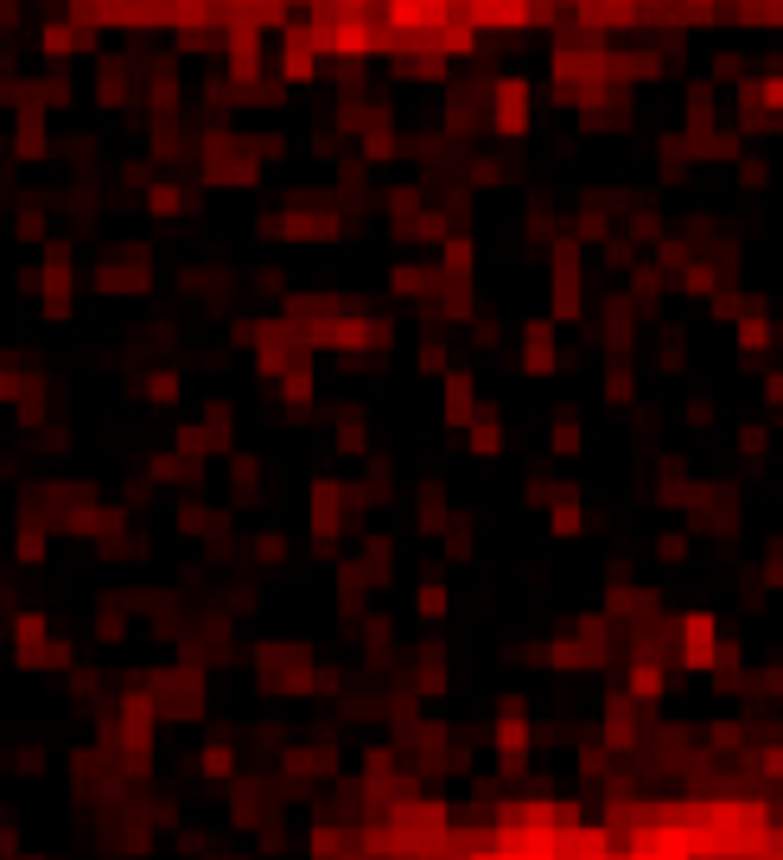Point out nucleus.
<instances>
[{"instance_id":"nucleus-1","label":"nucleus","mask_w":783,"mask_h":860,"mask_svg":"<svg viewBox=\"0 0 783 860\" xmlns=\"http://www.w3.org/2000/svg\"><path fill=\"white\" fill-rule=\"evenodd\" d=\"M255 676L268 695H312V650L306 644H261L255 650Z\"/></svg>"},{"instance_id":"nucleus-2","label":"nucleus","mask_w":783,"mask_h":860,"mask_svg":"<svg viewBox=\"0 0 783 860\" xmlns=\"http://www.w3.org/2000/svg\"><path fill=\"white\" fill-rule=\"evenodd\" d=\"M306 510H312V548H319V555H338L344 516H351V491H344L338 478H312V485H306Z\"/></svg>"},{"instance_id":"nucleus-3","label":"nucleus","mask_w":783,"mask_h":860,"mask_svg":"<svg viewBox=\"0 0 783 860\" xmlns=\"http://www.w3.org/2000/svg\"><path fill=\"white\" fill-rule=\"evenodd\" d=\"M261 236L268 243H338V211H306V204H293V211H268L261 217Z\"/></svg>"},{"instance_id":"nucleus-4","label":"nucleus","mask_w":783,"mask_h":860,"mask_svg":"<svg viewBox=\"0 0 783 860\" xmlns=\"http://www.w3.org/2000/svg\"><path fill=\"white\" fill-rule=\"evenodd\" d=\"M13 663L20 669H71V644H51L45 612H20L13 618Z\"/></svg>"},{"instance_id":"nucleus-5","label":"nucleus","mask_w":783,"mask_h":860,"mask_svg":"<svg viewBox=\"0 0 783 860\" xmlns=\"http://www.w3.org/2000/svg\"><path fill=\"white\" fill-rule=\"evenodd\" d=\"M230 421H236V408L230 402H211V408H204V421H185L172 446H179L185 459H230L236 453V446H230Z\"/></svg>"},{"instance_id":"nucleus-6","label":"nucleus","mask_w":783,"mask_h":860,"mask_svg":"<svg viewBox=\"0 0 783 860\" xmlns=\"http://www.w3.org/2000/svg\"><path fill=\"white\" fill-rule=\"evenodd\" d=\"M71 294H77V255H71V243H45V262H39V306H45V319H71Z\"/></svg>"},{"instance_id":"nucleus-7","label":"nucleus","mask_w":783,"mask_h":860,"mask_svg":"<svg viewBox=\"0 0 783 860\" xmlns=\"http://www.w3.org/2000/svg\"><path fill=\"white\" fill-rule=\"evenodd\" d=\"M147 281H153L147 249H109V255H96V287H102V294H141Z\"/></svg>"},{"instance_id":"nucleus-8","label":"nucleus","mask_w":783,"mask_h":860,"mask_svg":"<svg viewBox=\"0 0 783 860\" xmlns=\"http://www.w3.org/2000/svg\"><path fill=\"white\" fill-rule=\"evenodd\" d=\"M51 153V122L39 102H20V115H13V160H45Z\"/></svg>"},{"instance_id":"nucleus-9","label":"nucleus","mask_w":783,"mask_h":860,"mask_svg":"<svg viewBox=\"0 0 783 860\" xmlns=\"http://www.w3.org/2000/svg\"><path fill=\"white\" fill-rule=\"evenodd\" d=\"M440 415H446V427H472V415H478V402H472V376L465 370H446V395H440Z\"/></svg>"},{"instance_id":"nucleus-10","label":"nucleus","mask_w":783,"mask_h":860,"mask_svg":"<svg viewBox=\"0 0 783 860\" xmlns=\"http://www.w3.org/2000/svg\"><path fill=\"white\" fill-rule=\"evenodd\" d=\"M312 71H319V51H312L306 26L287 32V51H281V83H312Z\"/></svg>"},{"instance_id":"nucleus-11","label":"nucleus","mask_w":783,"mask_h":860,"mask_svg":"<svg viewBox=\"0 0 783 860\" xmlns=\"http://www.w3.org/2000/svg\"><path fill=\"white\" fill-rule=\"evenodd\" d=\"M13 555H20L26 567H39V561L51 555V516L20 510V542H13Z\"/></svg>"},{"instance_id":"nucleus-12","label":"nucleus","mask_w":783,"mask_h":860,"mask_svg":"<svg viewBox=\"0 0 783 860\" xmlns=\"http://www.w3.org/2000/svg\"><path fill=\"white\" fill-rule=\"evenodd\" d=\"M363 599H370V580H363L357 561H338V625H357Z\"/></svg>"},{"instance_id":"nucleus-13","label":"nucleus","mask_w":783,"mask_h":860,"mask_svg":"<svg viewBox=\"0 0 783 860\" xmlns=\"http://www.w3.org/2000/svg\"><path fill=\"white\" fill-rule=\"evenodd\" d=\"M198 466H204V459H185L179 446H172V453L147 459V478H153V485H179V491H191V485H198Z\"/></svg>"},{"instance_id":"nucleus-14","label":"nucleus","mask_w":783,"mask_h":860,"mask_svg":"<svg viewBox=\"0 0 783 860\" xmlns=\"http://www.w3.org/2000/svg\"><path fill=\"white\" fill-rule=\"evenodd\" d=\"M255 71H261V32L255 26H236L230 32V77L236 83H255Z\"/></svg>"},{"instance_id":"nucleus-15","label":"nucleus","mask_w":783,"mask_h":860,"mask_svg":"<svg viewBox=\"0 0 783 860\" xmlns=\"http://www.w3.org/2000/svg\"><path fill=\"white\" fill-rule=\"evenodd\" d=\"M255 497H261V459L230 453V504H236V510H249Z\"/></svg>"},{"instance_id":"nucleus-16","label":"nucleus","mask_w":783,"mask_h":860,"mask_svg":"<svg viewBox=\"0 0 783 860\" xmlns=\"http://www.w3.org/2000/svg\"><path fill=\"white\" fill-rule=\"evenodd\" d=\"M281 395H287V415H293V421L312 408V357H300V364L281 376Z\"/></svg>"},{"instance_id":"nucleus-17","label":"nucleus","mask_w":783,"mask_h":860,"mask_svg":"<svg viewBox=\"0 0 783 860\" xmlns=\"http://www.w3.org/2000/svg\"><path fill=\"white\" fill-rule=\"evenodd\" d=\"M522 122H529V90H522V83H503L497 90V128L522 134Z\"/></svg>"},{"instance_id":"nucleus-18","label":"nucleus","mask_w":783,"mask_h":860,"mask_svg":"<svg viewBox=\"0 0 783 860\" xmlns=\"http://www.w3.org/2000/svg\"><path fill=\"white\" fill-rule=\"evenodd\" d=\"M554 313L573 319L580 313V281H573V249H561V262H554Z\"/></svg>"},{"instance_id":"nucleus-19","label":"nucleus","mask_w":783,"mask_h":860,"mask_svg":"<svg viewBox=\"0 0 783 860\" xmlns=\"http://www.w3.org/2000/svg\"><path fill=\"white\" fill-rule=\"evenodd\" d=\"M389 561H395V542L389 536H370V548H363V580H370V587H389Z\"/></svg>"},{"instance_id":"nucleus-20","label":"nucleus","mask_w":783,"mask_h":860,"mask_svg":"<svg viewBox=\"0 0 783 860\" xmlns=\"http://www.w3.org/2000/svg\"><path fill=\"white\" fill-rule=\"evenodd\" d=\"M96 102H109V109L128 102V64H121V58H109V64L96 71Z\"/></svg>"},{"instance_id":"nucleus-21","label":"nucleus","mask_w":783,"mask_h":860,"mask_svg":"<svg viewBox=\"0 0 783 860\" xmlns=\"http://www.w3.org/2000/svg\"><path fill=\"white\" fill-rule=\"evenodd\" d=\"M96 638H102V644H121V638H128V606H121V599H96Z\"/></svg>"},{"instance_id":"nucleus-22","label":"nucleus","mask_w":783,"mask_h":860,"mask_svg":"<svg viewBox=\"0 0 783 860\" xmlns=\"http://www.w3.org/2000/svg\"><path fill=\"white\" fill-rule=\"evenodd\" d=\"M522 364H529L535 376L554 370V325H529V344H522Z\"/></svg>"},{"instance_id":"nucleus-23","label":"nucleus","mask_w":783,"mask_h":860,"mask_svg":"<svg viewBox=\"0 0 783 860\" xmlns=\"http://www.w3.org/2000/svg\"><path fill=\"white\" fill-rule=\"evenodd\" d=\"M141 402L172 408V402H179V370H147V376H141Z\"/></svg>"},{"instance_id":"nucleus-24","label":"nucleus","mask_w":783,"mask_h":860,"mask_svg":"<svg viewBox=\"0 0 783 860\" xmlns=\"http://www.w3.org/2000/svg\"><path fill=\"white\" fill-rule=\"evenodd\" d=\"M433 281H446V274H433V268H414V262H402V268L389 274V287H395V294H414V300H421V294H433Z\"/></svg>"},{"instance_id":"nucleus-25","label":"nucleus","mask_w":783,"mask_h":860,"mask_svg":"<svg viewBox=\"0 0 783 860\" xmlns=\"http://www.w3.org/2000/svg\"><path fill=\"white\" fill-rule=\"evenodd\" d=\"M77 45H83V32H77L71 20H58V26H45V32H39V51H45V58H71Z\"/></svg>"},{"instance_id":"nucleus-26","label":"nucleus","mask_w":783,"mask_h":860,"mask_svg":"<svg viewBox=\"0 0 783 860\" xmlns=\"http://www.w3.org/2000/svg\"><path fill=\"white\" fill-rule=\"evenodd\" d=\"M338 453H344V459H363V453H370V421H363V415H344V421H338Z\"/></svg>"},{"instance_id":"nucleus-27","label":"nucleus","mask_w":783,"mask_h":860,"mask_svg":"<svg viewBox=\"0 0 783 860\" xmlns=\"http://www.w3.org/2000/svg\"><path fill=\"white\" fill-rule=\"evenodd\" d=\"M147 211H153V217H179V211H185V192H179L172 179H153V185H147Z\"/></svg>"},{"instance_id":"nucleus-28","label":"nucleus","mask_w":783,"mask_h":860,"mask_svg":"<svg viewBox=\"0 0 783 860\" xmlns=\"http://www.w3.org/2000/svg\"><path fill=\"white\" fill-rule=\"evenodd\" d=\"M440 536H446V555H452V561H465V555H472V516H446Z\"/></svg>"},{"instance_id":"nucleus-29","label":"nucleus","mask_w":783,"mask_h":860,"mask_svg":"<svg viewBox=\"0 0 783 860\" xmlns=\"http://www.w3.org/2000/svg\"><path fill=\"white\" fill-rule=\"evenodd\" d=\"M20 243H51V217H45V204H20Z\"/></svg>"},{"instance_id":"nucleus-30","label":"nucleus","mask_w":783,"mask_h":860,"mask_svg":"<svg viewBox=\"0 0 783 860\" xmlns=\"http://www.w3.org/2000/svg\"><path fill=\"white\" fill-rule=\"evenodd\" d=\"M414 523H421V536L446 529V497H440V485H427V491H421V516H414Z\"/></svg>"},{"instance_id":"nucleus-31","label":"nucleus","mask_w":783,"mask_h":860,"mask_svg":"<svg viewBox=\"0 0 783 860\" xmlns=\"http://www.w3.org/2000/svg\"><path fill=\"white\" fill-rule=\"evenodd\" d=\"M497 446H503L497 415H478V421H472V453H497Z\"/></svg>"},{"instance_id":"nucleus-32","label":"nucleus","mask_w":783,"mask_h":860,"mask_svg":"<svg viewBox=\"0 0 783 860\" xmlns=\"http://www.w3.org/2000/svg\"><path fill=\"white\" fill-rule=\"evenodd\" d=\"M255 561H268V567L287 561V536H281V529H261V536H255Z\"/></svg>"},{"instance_id":"nucleus-33","label":"nucleus","mask_w":783,"mask_h":860,"mask_svg":"<svg viewBox=\"0 0 783 860\" xmlns=\"http://www.w3.org/2000/svg\"><path fill=\"white\" fill-rule=\"evenodd\" d=\"M421 618H446V587H440V574L421 580Z\"/></svg>"},{"instance_id":"nucleus-34","label":"nucleus","mask_w":783,"mask_h":860,"mask_svg":"<svg viewBox=\"0 0 783 860\" xmlns=\"http://www.w3.org/2000/svg\"><path fill=\"white\" fill-rule=\"evenodd\" d=\"M446 688V663H440V650H427L421 657V695H440Z\"/></svg>"},{"instance_id":"nucleus-35","label":"nucleus","mask_w":783,"mask_h":860,"mask_svg":"<svg viewBox=\"0 0 783 860\" xmlns=\"http://www.w3.org/2000/svg\"><path fill=\"white\" fill-rule=\"evenodd\" d=\"M204 771H211V778H230V771H236V752L230 746H204V759H198Z\"/></svg>"},{"instance_id":"nucleus-36","label":"nucleus","mask_w":783,"mask_h":860,"mask_svg":"<svg viewBox=\"0 0 783 860\" xmlns=\"http://www.w3.org/2000/svg\"><path fill=\"white\" fill-rule=\"evenodd\" d=\"M363 644H370V657H382V650H389V618H370V625H363Z\"/></svg>"},{"instance_id":"nucleus-37","label":"nucleus","mask_w":783,"mask_h":860,"mask_svg":"<svg viewBox=\"0 0 783 860\" xmlns=\"http://www.w3.org/2000/svg\"><path fill=\"white\" fill-rule=\"evenodd\" d=\"M421 370H446V344H440V338L421 344Z\"/></svg>"}]
</instances>
